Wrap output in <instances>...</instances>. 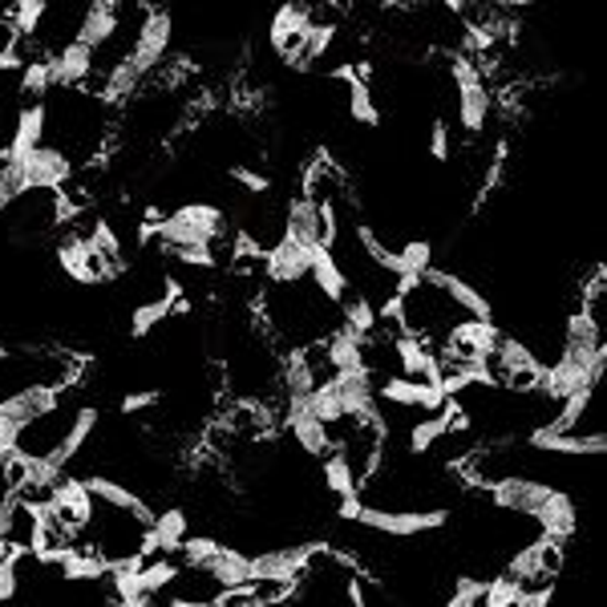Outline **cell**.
Returning a JSON list of instances; mask_svg holds the SVG:
<instances>
[{
  "label": "cell",
  "instance_id": "cell-42",
  "mask_svg": "<svg viewBox=\"0 0 607 607\" xmlns=\"http://www.w3.org/2000/svg\"><path fill=\"white\" fill-rule=\"evenodd\" d=\"M110 607H122V604H110Z\"/></svg>",
  "mask_w": 607,
  "mask_h": 607
},
{
  "label": "cell",
  "instance_id": "cell-26",
  "mask_svg": "<svg viewBox=\"0 0 607 607\" xmlns=\"http://www.w3.org/2000/svg\"><path fill=\"white\" fill-rule=\"evenodd\" d=\"M324 490H333L340 502H345V498H360L357 470H353V462H348L336 446L324 454Z\"/></svg>",
  "mask_w": 607,
  "mask_h": 607
},
{
  "label": "cell",
  "instance_id": "cell-32",
  "mask_svg": "<svg viewBox=\"0 0 607 607\" xmlns=\"http://www.w3.org/2000/svg\"><path fill=\"white\" fill-rule=\"evenodd\" d=\"M377 401H389V405H422V384L401 377V372H389L377 384Z\"/></svg>",
  "mask_w": 607,
  "mask_h": 607
},
{
  "label": "cell",
  "instance_id": "cell-24",
  "mask_svg": "<svg viewBox=\"0 0 607 607\" xmlns=\"http://www.w3.org/2000/svg\"><path fill=\"white\" fill-rule=\"evenodd\" d=\"M324 345V360L333 365V372H353V369H365V340L348 333V328H336L321 340Z\"/></svg>",
  "mask_w": 607,
  "mask_h": 607
},
{
  "label": "cell",
  "instance_id": "cell-13",
  "mask_svg": "<svg viewBox=\"0 0 607 607\" xmlns=\"http://www.w3.org/2000/svg\"><path fill=\"white\" fill-rule=\"evenodd\" d=\"M312 260H316V251H312V248H300V243H288V239H280V243H275V248H268V256H263V272H268V280H272V284L296 288L300 280H308Z\"/></svg>",
  "mask_w": 607,
  "mask_h": 607
},
{
  "label": "cell",
  "instance_id": "cell-15",
  "mask_svg": "<svg viewBox=\"0 0 607 607\" xmlns=\"http://www.w3.org/2000/svg\"><path fill=\"white\" fill-rule=\"evenodd\" d=\"M531 449H543V454H571V458H604L607 454V434L595 430V434H546L543 425L531 430Z\"/></svg>",
  "mask_w": 607,
  "mask_h": 607
},
{
  "label": "cell",
  "instance_id": "cell-8",
  "mask_svg": "<svg viewBox=\"0 0 607 607\" xmlns=\"http://www.w3.org/2000/svg\"><path fill=\"white\" fill-rule=\"evenodd\" d=\"M94 69H98V53L82 45V41H65L62 50L50 57V77H53V89H82L94 82Z\"/></svg>",
  "mask_w": 607,
  "mask_h": 607
},
{
  "label": "cell",
  "instance_id": "cell-35",
  "mask_svg": "<svg viewBox=\"0 0 607 607\" xmlns=\"http://www.w3.org/2000/svg\"><path fill=\"white\" fill-rule=\"evenodd\" d=\"M442 437H446V422H442V418H422V422L410 430V454L413 458H422V454H430Z\"/></svg>",
  "mask_w": 607,
  "mask_h": 607
},
{
  "label": "cell",
  "instance_id": "cell-16",
  "mask_svg": "<svg viewBox=\"0 0 607 607\" xmlns=\"http://www.w3.org/2000/svg\"><path fill=\"white\" fill-rule=\"evenodd\" d=\"M551 490L555 486L551 483H534V478H502V483H495V502L502 510H514V514H531L543 507L546 498H551Z\"/></svg>",
  "mask_w": 607,
  "mask_h": 607
},
{
  "label": "cell",
  "instance_id": "cell-18",
  "mask_svg": "<svg viewBox=\"0 0 607 607\" xmlns=\"http://www.w3.org/2000/svg\"><path fill=\"white\" fill-rule=\"evenodd\" d=\"M534 522L546 531V539H567V534H575V527H579V510H575V498L567 495V490H551V498H546L543 507L534 510Z\"/></svg>",
  "mask_w": 607,
  "mask_h": 607
},
{
  "label": "cell",
  "instance_id": "cell-17",
  "mask_svg": "<svg viewBox=\"0 0 607 607\" xmlns=\"http://www.w3.org/2000/svg\"><path fill=\"white\" fill-rule=\"evenodd\" d=\"M288 434L296 437V446L312 458H324L328 449H333V434L324 430L316 418L308 413V401H288Z\"/></svg>",
  "mask_w": 607,
  "mask_h": 607
},
{
  "label": "cell",
  "instance_id": "cell-23",
  "mask_svg": "<svg viewBox=\"0 0 607 607\" xmlns=\"http://www.w3.org/2000/svg\"><path fill=\"white\" fill-rule=\"evenodd\" d=\"M308 280L316 284V296H324L328 304H345L348 300V275H345V268L336 263L333 251H316Z\"/></svg>",
  "mask_w": 607,
  "mask_h": 607
},
{
  "label": "cell",
  "instance_id": "cell-40",
  "mask_svg": "<svg viewBox=\"0 0 607 607\" xmlns=\"http://www.w3.org/2000/svg\"><path fill=\"white\" fill-rule=\"evenodd\" d=\"M360 507H365V502H360V498H345V502H340V507H336V514H340V519H345V522H357Z\"/></svg>",
  "mask_w": 607,
  "mask_h": 607
},
{
  "label": "cell",
  "instance_id": "cell-10",
  "mask_svg": "<svg viewBox=\"0 0 607 607\" xmlns=\"http://www.w3.org/2000/svg\"><path fill=\"white\" fill-rule=\"evenodd\" d=\"M57 401H62V393H57L53 384H29V389L9 393L0 401V418H9V422H17L21 430H29V425L45 422V418L57 410Z\"/></svg>",
  "mask_w": 607,
  "mask_h": 607
},
{
  "label": "cell",
  "instance_id": "cell-29",
  "mask_svg": "<svg viewBox=\"0 0 607 607\" xmlns=\"http://www.w3.org/2000/svg\"><path fill=\"white\" fill-rule=\"evenodd\" d=\"M397 263H401V275L425 280V275L434 272V243H430V239H410V243H401V248H397Z\"/></svg>",
  "mask_w": 607,
  "mask_h": 607
},
{
  "label": "cell",
  "instance_id": "cell-21",
  "mask_svg": "<svg viewBox=\"0 0 607 607\" xmlns=\"http://www.w3.org/2000/svg\"><path fill=\"white\" fill-rule=\"evenodd\" d=\"M430 280H434V284L446 292V300L454 304V308L470 312L474 321H490V300H486L483 292L470 284V280H462V275H449V272H430Z\"/></svg>",
  "mask_w": 607,
  "mask_h": 607
},
{
  "label": "cell",
  "instance_id": "cell-38",
  "mask_svg": "<svg viewBox=\"0 0 607 607\" xmlns=\"http://www.w3.org/2000/svg\"><path fill=\"white\" fill-rule=\"evenodd\" d=\"M159 401H162L159 389H138V393H126L122 397V405H118V410H122V413H147V410H154Z\"/></svg>",
  "mask_w": 607,
  "mask_h": 607
},
{
  "label": "cell",
  "instance_id": "cell-33",
  "mask_svg": "<svg viewBox=\"0 0 607 607\" xmlns=\"http://www.w3.org/2000/svg\"><path fill=\"white\" fill-rule=\"evenodd\" d=\"M219 539H212V534H186L183 546H178V555H183V563L191 571H207L215 563V555H219Z\"/></svg>",
  "mask_w": 607,
  "mask_h": 607
},
{
  "label": "cell",
  "instance_id": "cell-25",
  "mask_svg": "<svg viewBox=\"0 0 607 607\" xmlns=\"http://www.w3.org/2000/svg\"><path fill=\"white\" fill-rule=\"evenodd\" d=\"M280 384H284V401H304V397L321 384L316 369H312L308 357H304V348H296V353L284 360V369H280Z\"/></svg>",
  "mask_w": 607,
  "mask_h": 607
},
{
  "label": "cell",
  "instance_id": "cell-39",
  "mask_svg": "<svg viewBox=\"0 0 607 607\" xmlns=\"http://www.w3.org/2000/svg\"><path fill=\"white\" fill-rule=\"evenodd\" d=\"M21 434H25L21 425L9 422V418H0V458H4V454H13V449L21 446Z\"/></svg>",
  "mask_w": 607,
  "mask_h": 607
},
{
  "label": "cell",
  "instance_id": "cell-1",
  "mask_svg": "<svg viewBox=\"0 0 607 607\" xmlns=\"http://www.w3.org/2000/svg\"><path fill=\"white\" fill-rule=\"evenodd\" d=\"M219 236H227V215L219 212L215 203H183L178 212H171L159 224L162 251L207 248V243Z\"/></svg>",
  "mask_w": 607,
  "mask_h": 607
},
{
  "label": "cell",
  "instance_id": "cell-37",
  "mask_svg": "<svg viewBox=\"0 0 607 607\" xmlns=\"http://www.w3.org/2000/svg\"><path fill=\"white\" fill-rule=\"evenodd\" d=\"M449 154H454V150H449V122L446 118H437L434 130H430V159L449 162Z\"/></svg>",
  "mask_w": 607,
  "mask_h": 607
},
{
  "label": "cell",
  "instance_id": "cell-9",
  "mask_svg": "<svg viewBox=\"0 0 607 607\" xmlns=\"http://www.w3.org/2000/svg\"><path fill=\"white\" fill-rule=\"evenodd\" d=\"M312 17H316V4H304V0H288V4L275 9L272 25H268V41H272V50L280 53L284 62L300 50V41L308 33Z\"/></svg>",
  "mask_w": 607,
  "mask_h": 607
},
{
  "label": "cell",
  "instance_id": "cell-6",
  "mask_svg": "<svg viewBox=\"0 0 607 607\" xmlns=\"http://www.w3.org/2000/svg\"><path fill=\"white\" fill-rule=\"evenodd\" d=\"M86 490H89V498L98 502V507H110V510H118V514H126V519H134L142 531H150L154 527V507H147L142 498L130 490V486H122V483H113V478H106V474H89L86 478Z\"/></svg>",
  "mask_w": 607,
  "mask_h": 607
},
{
  "label": "cell",
  "instance_id": "cell-2",
  "mask_svg": "<svg viewBox=\"0 0 607 607\" xmlns=\"http://www.w3.org/2000/svg\"><path fill=\"white\" fill-rule=\"evenodd\" d=\"M449 74H454V86H458V122L466 134H483L486 130V118H490V89H486V77L478 74V65L474 57L458 53L454 65H449Z\"/></svg>",
  "mask_w": 607,
  "mask_h": 607
},
{
  "label": "cell",
  "instance_id": "cell-11",
  "mask_svg": "<svg viewBox=\"0 0 607 607\" xmlns=\"http://www.w3.org/2000/svg\"><path fill=\"white\" fill-rule=\"evenodd\" d=\"M45 126H50V106L45 101H25L17 110V130L13 142L4 147V159L13 162V166H25L29 154L37 147H45Z\"/></svg>",
  "mask_w": 607,
  "mask_h": 607
},
{
  "label": "cell",
  "instance_id": "cell-5",
  "mask_svg": "<svg viewBox=\"0 0 607 607\" xmlns=\"http://www.w3.org/2000/svg\"><path fill=\"white\" fill-rule=\"evenodd\" d=\"M321 551V543H296L280 546V551H263L251 555V583H296L304 571L312 567V555Z\"/></svg>",
  "mask_w": 607,
  "mask_h": 607
},
{
  "label": "cell",
  "instance_id": "cell-28",
  "mask_svg": "<svg viewBox=\"0 0 607 607\" xmlns=\"http://www.w3.org/2000/svg\"><path fill=\"white\" fill-rule=\"evenodd\" d=\"M304 401H308V413L324 425V430H328V434H333V425L345 422V410H340V397H336L333 381H321L308 397H304Z\"/></svg>",
  "mask_w": 607,
  "mask_h": 607
},
{
  "label": "cell",
  "instance_id": "cell-20",
  "mask_svg": "<svg viewBox=\"0 0 607 607\" xmlns=\"http://www.w3.org/2000/svg\"><path fill=\"white\" fill-rule=\"evenodd\" d=\"M333 77L348 86V113H353V122L377 130V126H381V110H377V101H372L369 82H360L353 65H340V69H333Z\"/></svg>",
  "mask_w": 607,
  "mask_h": 607
},
{
  "label": "cell",
  "instance_id": "cell-3",
  "mask_svg": "<svg viewBox=\"0 0 607 607\" xmlns=\"http://www.w3.org/2000/svg\"><path fill=\"white\" fill-rule=\"evenodd\" d=\"M449 522V510H381V507H360L357 527L381 531L389 539H413V534H430L442 531Z\"/></svg>",
  "mask_w": 607,
  "mask_h": 607
},
{
  "label": "cell",
  "instance_id": "cell-22",
  "mask_svg": "<svg viewBox=\"0 0 607 607\" xmlns=\"http://www.w3.org/2000/svg\"><path fill=\"white\" fill-rule=\"evenodd\" d=\"M207 575H212V583L219 592H239V587L251 583V555H243L236 546H219V555L207 567Z\"/></svg>",
  "mask_w": 607,
  "mask_h": 607
},
{
  "label": "cell",
  "instance_id": "cell-43",
  "mask_svg": "<svg viewBox=\"0 0 607 607\" xmlns=\"http://www.w3.org/2000/svg\"><path fill=\"white\" fill-rule=\"evenodd\" d=\"M446 607H449V604H446Z\"/></svg>",
  "mask_w": 607,
  "mask_h": 607
},
{
  "label": "cell",
  "instance_id": "cell-34",
  "mask_svg": "<svg viewBox=\"0 0 607 607\" xmlns=\"http://www.w3.org/2000/svg\"><path fill=\"white\" fill-rule=\"evenodd\" d=\"M162 321H171V304L166 300H147V304H138L134 312H130V336L134 340H142V336H150L154 328H159Z\"/></svg>",
  "mask_w": 607,
  "mask_h": 607
},
{
  "label": "cell",
  "instance_id": "cell-41",
  "mask_svg": "<svg viewBox=\"0 0 607 607\" xmlns=\"http://www.w3.org/2000/svg\"><path fill=\"white\" fill-rule=\"evenodd\" d=\"M159 607H215L212 599H183V595H174V599H166V604Z\"/></svg>",
  "mask_w": 607,
  "mask_h": 607
},
{
  "label": "cell",
  "instance_id": "cell-27",
  "mask_svg": "<svg viewBox=\"0 0 607 607\" xmlns=\"http://www.w3.org/2000/svg\"><path fill=\"white\" fill-rule=\"evenodd\" d=\"M53 13L50 0H17L9 9V25H13V37L17 41H37L41 37V25L45 17Z\"/></svg>",
  "mask_w": 607,
  "mask_h": 607
},
{
  "label": "cell",
  "instance_id": "cell-4",
  "mask_svg": "<svg viewBox=\"0 0 607 607\" xmlns=\"http://www.w3.org/2000/svg\"><path fill=\"white\" fill-rule=\"evenodd\" d=\"M328 381L336 384V397H340V410H345V422L353 425H384L381 422V401H377V381L372 372L353 369V372H333Z\"/></svg>",
  "mask_w": 607,
  "mask_h": 607
},
{
  "label": "cell",
  "instance_id": "cell-30",
  "mask_svg": "<svg viewBox=\"0 0 607 607\" xmlns=\"http://www.w3.org/2000/svg\"><path fill=\"white\" fill-rule=\"evenodd\" d=\"M340 308H345V328L348 333L369 345L372 336H377V308H372V300L369 296H348Z\"/></svg>",
  "mask_w": 607,
  "mask_h": 607
},
{
  "label": "cell",
  "instance_id": "cell-12",
  "mask_svg": "<svg viewBox=\"0 0 607 607\" xmlns=\"http://www.w3.org/2000/svg\"><path fill=\"white\" fill-rule=\"evenodd\" d=\"M288 243H300V248H312V251H324V207H316L312 198L296 195L288 203V215H284V236Z\"/></svg>",
  "mask_w": 607,
  "mask_h": 607
},
{
  "label": "cell",
  "instance_id": "cell-36",
  "mask_svg": "<svg viewBox=\"0 0 607 607\" xmlns=\"http://www.w3.org/2000/svg\"><path fill=\"white\" fill-rule=\"evenodd\" d=\"M227 174H231V178H236V183L243 186L251 198H260V195H268V191H272V178H268L263 171H251V166H231Z\"/></svg>",
  "mask_w": 607,
  "mask_h": 607
},
{
  "label": "cell",
  "instance_id": "cell-19",
  "mask_svg": "<svg viewBox=\"0 0 607 607\" xmlns=\"http://www.w3.org/2000/svg\"><path fill=\"white\" fill-rule=\"evenodd\" d=\"M94 425H98V410L94 405H82V410L74 413V422H69V430H65L62 437H57V446H53V454L50 458L62 466V470H69L77 462V454L86 449V442H89V434H94Z\"/></svg>",
  "mask_w": 607,
  "mask_h": 607
},
{
  "label": "cell",
  "instance_id": "cell-31",
  "mask_svg": "<svg viewBox=\"0 0 607 607\" xmlns=\"http://www.w3.org/2000/svg\"><path fill=\"white\" fill-rule=\"evenodd\" d=\"M53 89V77H50V57H41V62L25 65L21 74H17V94L25 101H45V94Z\"/></svg>",
  "mask_w": 607,
  "mask_h": 607
},
{
  "label": "cell",
  "instance_id": "cell-14",
  "mask_svg": "<svg viewBox=\"0 0 607 607\" xmlns=\"http://www.w3.org/2000/svg\"><path fill=\"white\" fill-rule=\"evenodd\" d=\"M118 25H122V9H118L113 0H94V4H86L82 17H77L74 41H82V45H89V50L98 53L101 45H110V41L118 37Z\"/></svg>",
  "mask_w": 607,
  "mask_h": 607
},
{
  "label": "cell",
  "instance_id": "cell-7",
  "mask_svg": "<svg viewBox=\"0 0 607 607\" xmlns=\"http://www.w3.org/2000/svg\"><path fill=\"white\" fill-rule=\"evenodd\" d=\"M21 174H25V195L29 191H62L69 183V174H74V159L62 147L45 142V147H37L29 154Z\"/></svg>",
  "mask_w": 607,
  "mask_h": 607
}]
</instances>
